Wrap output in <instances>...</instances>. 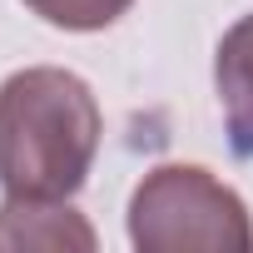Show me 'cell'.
<instances>
[{
    "label": "cell",
    "instance_id": "obj_3",
    "mask_svg": "<svg viewBox=\"0 0 253 253\" xmlns=\"http://www.w3.org/2000/svg\"><path fill=\"white\" fill-rule=\"evenodd\" d=\"M213 84L223 104L228 149L238 159H253V15H243L213 55Z\"/></svg>",
    "mask_w": 253,
    "mask_h": 253
},
{
    "label": "cell",
    "instance_id": "obj_4",
    "mask_svg": "<svg viewBox=\"0 0 253 253\" xmlns=\"http://www.w3.org/2000/svg\"><path fill=\"white\" fill-rule=\"evenodd\" d=\"M0 248H94V228L65 209V199H10L0 204Z\"/></svg>",
    "mask_w": 253,
    "mask_h": 253
},
{
    "label": "cell",
    "instance_id": "obj_1",
    "mask_svg": "<svg viewBox=\"0 0 253 253\" xmlns=\"http://www.w3.org/2000/svg\"><path fill=\"white\" fill-rule=\"evenodd\" d=\"M99 104L70 70L35 65L0 84V189L10 199H70L99 154Z\"/></svg>",
    "mask_w": 253,
    "mask_h": 253
},
{
    "label": "cell",
    "instance_id": "obj_2",
    "mask_svg": "<svg viewBox=\"0 0 253 253\" xmlns=\"http://www.w3.org/2000/svg\"><path fill=\"white\" fill-rule=\"evenodd\" d=\"M129 243L139 253H243L253 223L243 199L199 164H159L129 199Z\"/></svg>",
    "mask_w": 253,
    "mask_h": 253
},
{
    "label": "cell",
    "instance_id": "obj_5",
    "mask_svg": "<svg viewBox=\"0 0 253 253\" xmlns=\"http://www.w3.org/2000/svg\"><path fill=\"white\" fill-rule=\"evenodd\" d=\"M25 10H35L40 20L60 25V30H104L114 25L134 0H20Z\"/></svg>",
    "mask_w": 253,
    "mask_h": 253
}]
</instances>
